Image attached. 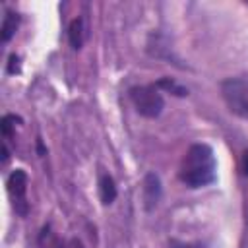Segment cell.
Instances as JSON below:
<instances>
[{
	"label": "cell",
	"instance_id": "obj_9",
	"mask_svg": "<svg viewBox=\"0 0 248 248\" xmlns=\"http://www.w3.org/2000/svg\"><path fill=\"white\" fill-rule=\"evenodd\" d=\"M147 52L155 58H165V60H174V56L170 54V48L163 43L161 35H151L149 43H147Z\"/></svg>",
	"mask_w": 248,
	"mask_h": 248
},
{
	"label": "cell",
	"instance_id": "obj_1",
	"mask_svg": "<svg viewBox=\"0 0 248 248\" xmlns=\"http://www.w3.org/2000/svg\"><path fill=\"white\" fill-rule=\"evenodd\" d=\"M178 178L188 188H203L217 178V161L209 143H194L182 157Z\"/></svg>",
	"mask_w": 248,
	"mask_h": 248
},
{
	"label": "cell",
	"instance_id": "obj_11",
	"mask_svg": "<svg viewBox=\"0 0 248 248\" xmlns=\"http://www.w3.org/2000/svg\"><path fill=\"white\" fill-rule=\"evenodd\" d=\"M155 87H157L159 91H167V93H172V95H176V97H186V95H188V89L182 87L180 83H176V81L170 79V78H161V79L155 83Z\"/></svg>",
	"mask_w": 248,
	"mask_h": 248
},
{
	"label": "cell",
	"instance_id": "obj_14",
	"mask_svg": "<svg viewBox=\"0 0 248 248\" xmlns=\"http://www.w3.org/2000/svg\"><path fill=\"white\" fill-rule=\"evenodd\" d=\"M242 174L248 176V149H246L244 155H242Z\"/></svg>",
	"mask_w": 248,
	"mask_h": 248
},
{
	"label": "cell",
	"instance_id": "obj_6",
	"mask_svg": "<svg viewBox=\"0 0 248 248\" xmlns=\"http://www.w3.org/2000/svg\"><path fill=\"white\" fill-rule=\"evenodd\" d=\"M68 41L74 50H79L85 41V23L83 17H74L68 25Z\"/></svg>",
	"mask_w": 248,
	"mask_h": 248
},
{
	"label": "cell",
	"instance_id": "obj_17",
	"mask_svg": "<svg viewBox=\"0 0 248 248\" xmlns=\"http://www.w3.org/2000/svg\"><path fill=\"white\" fill-rule=\"evenodd\" d=\"M198 248H203V246H198Z\"/></svg>",
	"mask_w": 248,
	"mask_h": 248
},
{
	"label": "cell",
	"instance_id": "obj_4",
	"mask_svg": "<svg viewBox=\"0 0 248 248\" xmlns=\"http://www.w3.org/2000/svg\"><path fill=\"white\" fill-rule=\"evenodd\" d=\"M8 192L16 213L25 217L29 213V202H27V172L23 169L12 170V174L8 176Z\"/></svg>",
	"mask_w": 248,
	"mask_h": 248
},
{
	"label": "cell",
	"instance_id": "obj_5",
	"mask_svg": "<svg viewBox=\"0 0 248 248\" xmlns=\"http://www.w3.org/2000/svg\"><path fill=\"white\" fill-rule=\"evenodd\" d=\"M141 192H143V205L147 211L155 209L159 200H161V178L155 174V172H147L145 178H143V184H141Z\"/></svg>",
	"mask_w": 248,
	"mask_h": 248
},
{
	"label": "cell",
	"instance_id": "obj_7",
	"mask_svg": "<svg viewBox=\"0 0 248 248\" xmlns=\"http://www.w3.org/2000/svg\"><path fill=\"white\" fill-rule=\"evenodd\" d=\"M17 27H19V14H17V12L8 10V12H6V16H4L2 27H0V39H2L4 43H8V41L16 35Z\"/></svg>",
	"mask_w": 248,
	"mask_h": 248
},
{
	"label": "cell",
	"instance_id": "obj_15",
	"mask_svg": "<svg viewBox=\"0 0 248 248\" xmlns=\"http://www.w3.org/2000/svg\"><path fill=\"white\" fill-rule=\"evenodd\" d=\"M37 153H39V155H45V153H46V149H45V145H43V140H41V138H37Z\"/></svg>",
	"mask_w": 248,
	"mask_h": 248
},
{
	"label": "cell",
	"instance_id": "obj_16",
	"mask_svg": "<svg viewBox=\"0 0 248 248\" xmlns=\"http://www.w3.org/2000/svg\"><path fill=\"white\" fill-rule=\"evenodd\" d=\"M8 157H10V153H8V147H6V143L2 145V161L6 163L8 161Z\"/></svg>",
	"mask_w": 248,
	"mask_h": 248
},
{
	"label": "cell",
	"instance_id": "obj_10",
	"mask_svg": "<svg viewBox=\"0 0 248 248\" xmlns=\"http://www.w3.org/2000/svg\"><path fill=\"white\" fill-rule=\"evenodd\" d=\"M39 248H66V244L56 232H52L50 225H45L39 232Z\"/></svg>",
	"mask_w": 248,
	"mask_h": 248
},
{
	"label": "cell",
	"instance_id": "obj_2",
	"mask_svg": "<svg viewBox=\"0 0 248 248\" xmlns=\"http://www.w3.org/2000/svg\"><path fill=\"white\" fill-rule=\"evenodd\" d=\"M221 97L232 114L248 118V76L227 78L221 83Z\"/></svg>",
	"mask_w": 248,
	"mask_h": 248
},
{
	"label": "cell",
	"instance_id": "obj_12",
	"mask_svg": "<svg viewBox=\"0 0 248 248\" xmlns=\"http://www.w3.org/2000/svg\"><path fill=\"white\" fill-rule=\"evenodd\" d=\"M16 122H21L19 116H14V114H6L0 122V130H2V136L4 138H10L14 134V128H16Z\"/></svg>",
	"mask_w": 248,
	"mask_h": 248
},
{
	"label": "cell",
	"instance_id": "obj_8",
	"mask_svg": "<svg viewBox=\"0 0 248 248\" xmlns=\"http://www.w3.org/2000/svg\"><path fill=\"white\" fill-rule=\"evenodd\" d=\"M99 196H101V202L105 205H108L116 200V184H114L110 174H101V178H99Z\"/></svg>",
	"mask_w": 248,
	"mask_h": 248
},
{
	"label": "cell",
	"instance_id": "obj_13",
	"mask_svg": "<svg viewBox=\"0 0 248 248\" xmlns=\"http://www.w3.org/2000/svg\"><path fill=\"white\" fill-rule=\"evenodd\" d=\"M8 74L10 76H16V74H19L21 72V64H19V56L17 54H10V58H8Z\"/></svg>",
	"mask_w": 248,
	"mask_h": 248
},
{
	"label": "cell",
	"instance_id": "obj_3",
	"mask_svg": "<svg viewBox=\"0 0 248 248\" xmlns=\"http://www.w3.org/2000/svg\"><path fill=\"white\" fill-rule=\"evenodd\" d=\"M130 101L134 103L138 114L145 118H157L165 108V99L161 91L153 85H136L130 89Z\"/></svg>",
	"mask_w": 248,
	"mask_h": 248
}]
</instances>
